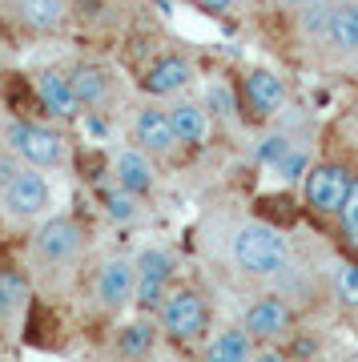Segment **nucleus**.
<instances>
[{
	"instance_id": "28",
	"label": "nucleus",
	"mask_w": 358,
	"mask_h": 362,
	"mask_svg": "<svg viewBox=\"0 0 358 362\" xmlns=\"http://www.w3.org/2000/svg\"><path fill=\"white\" fill-rule=\"evenodd\" d=\"M190 4H193L202 16H230L233 8L242 4V0H190Z\"/></svg>"
},
{
	"instance_id": "13",
	"label": "nucleus",
	"mask_w": 358,
	"mask_h": 362,
	"mask_svg": "<svg viewBox=\"0 0 358 362\" xmlns=\"http://www.w3.org/2000/svg\"><path fill=\"white\" fill-rule=\"evenodd\" d=\"M294 322H298L294 306H290L286 298H278V294H262V298H254V302L242 310L246 334L254 338L258 346L290 338V334H294Z\"/></svg>"
},
{
	"instance_id": "6",
	"label": "nucleus",
	"mask_w": 358,
	"mask_h": 362,
	"mask_svg": "<svg viewBox=\"0 0 358 362\" xmlns=\"http://www.w3.org/2000/svg\"><path fill=\"white\" fill-rule=\"evenodd\" d=\"M0 214L21 221H45L52 214V181L45 177V169L37 165H21L13 177L0 185Z\"/></svg>"
},
{
	"instance_id": "23",
	"label": "nucleus",
	"mask_w": 358,
	"mask_h": 362,
	"mask_svg": "<svg viewBox=\"0 0 358 362\" xmlns=\"http://www.w3.org/2000/svg\"><path fill=\"white\" fill-rule=\"evenodd\" d=\"M294 25H298V33H302L306 45H322V40H326V25H330V0L294 8Z\"/></svg>"
},
{
	"instance_id": "10",
	"label": "nucleus",
	"mask_w": 358,
	"mask_h": 362,
	"mask_svg": "<svg viewBox=\"0 0 358 362\" xmlns=\"http://www.w3.org/2000/svg\"><path fill=\"white\" fill-rule=\"evenodd\" d=\"M93 298L105 314H125L137 298V262L133 254H113L101 262V270L93 278Z\"/></svg>"
},
{
	"instance_id": "32",
	"label": "nucleus",
	"mask_w": 358,
	"mask_h": 362,
	"mask_svg": "<svg viewBox=\"0 0 358 362\" xmlns=\"http://www.w3.org/2000/svg\"><path fill=\"white\" fill-rule=\"evenodd\" d=\"M282 8H306V4H318V0H274Z\"/></svg>"
},
{
	"instance_id": "9",
	"label": "nucleus",
	"mask_w": 358,
	"mask_h": 362,
	"mask_svg": "<svg viewBox=\"0 0 358 362\" xmlns=\"http://www.w3.org/2000/svg\"><path fill=\"white\" fill-rule=\"evenodd\" d=\"M137 262V298H133V310L137 314H157L161 302L173 290V274H178V258L169 246H145L133 254Z\"/></svg>"
},
{
	"instance_id": "15",
	"label": "nucleus",
	"mask_w": 358,
	"mask_h": 362,
	"mask_svg": "<svg viewBox=\"0 0 358 362\" xmlns=\"http://www.w3.org/2000/svg\"><path fill=\"white\" fill-rule=\"evenodd\" d=\"M113 181L145 202L157 189V161L145 149H137V145H121L113 153Z\"/></svg>"
},
{
	"instance_id": "31",
	"label": "nucleus",
	"mask_w": 358,
	"mask_h": 362,
	"mask_svg": "<svg viewBox=\"0 0 358 362\" xmlns=\"http://www.w3.org/2000/svg\"><path fill=\"white\" fill-rule=\"evenodd\" d=\"M21 165H25V161H16V157L8 153V149H4V153H0V185H4V181L13 177V173H16Z\"/></svg>"
},
{
	"instance_id": "12",
	"label": "nucleus",
	"mask_w": 358,
	"mask_h": 362,
	"mask_svg": "<svg viewBox=\"0 0 358 362\" xmlns=\"http://www.w3.org/2000/svg\"><path fill=\"white\" fill-rule=\"evenodd\" d=\"M193 81H197V69L185 52H161L141 73V89L149 101H173V97H185L193 89Z\"/></svg>"
},
{
	"instance_id": "11",
	"label": "nucleus",
	"mask_w": 358,
	"mask_h": 362,
	"mask_svg": "<svg viewBox=\"0 0 358 362\" xmlns=\"http://www.w3.org/2000/svg\"><path fill=\"white\" fill-rule=\"evenodd\" d=\"M129 141L145 149L154 161H166L181 149L178 145V133H173V121H169V105L161 101H149L133 109V121H129Z\"/></svg>"
},
{
	"instance_id": "21",
	"label": "nucleus",
	"mask_w": 358,
	"mask_h": 362,
	"mask_svg": "<svg viewBox=\"0 0 358 362\" xmlns=\"http://www.w3.org/2000/svg\"><path fill=\"white\" fill-rule=\"evenodd\" d=\"M202 105L214 125H242V101H238V85L230 81H209L202 89Z\"/></svg>"
},
{
	"instance_id": "1",
	"label": "nucleus",
	"mask_w": 358,
	"mask_h": 362,
	"mask_svg": "<svg viewBox=\"0 0 358 362\" xmlns=\"http://www.w3.org/2000/svg\"><path fill=\"white\" fill-rule=\"evenodd\" d=\"M226 250H230L233 270L246 274V278H258V282H270V278H282V274L294 270L290 238L262 218L238 221L230 230V238H226Z\"/></svg>"
},
{
	"instance_id": "22",
	"label": "nucleus",
	"mask_w": 358,
	"mask_h": 362,
	"mask_svg": "<svg viewBox=\"0 0 358 362\" xmlns=\"http://www.w3.org/2000/svg\"><path fill=\"white\" fill-rule=\"evenodd\" d=\"M330 294L342 310L358 314V258H342L334 262L330 270Z\"/></svg>"
},
{
	"instance_id": "16",
	"label": "nucleus",
	"mask_w": 358,
	"mask_h": 362,
	"mask_svg": "<svg viewBox=\"0 0 358 362\" xmlns=\"http://www.w3.org/2000/svg\"><path fill=\"white\" fill-rule=\"evenodd\" d=\"M169 121H173L178 145L190 149V153L205 149L209 133H214V121H209V113H205V105L193 101V97H173V101H169Z\"/></svg>"
},
{
	"instance_id": "4",
	"label": "nucleus",
	"mask_w": 358,
	"mask_h": 362,
	"mask_svg": "<svg viewBox=\"0 0 358 362\" xmlns=\"http://www.w3.org/2000/svg\"><path fill=\"white\" fill-rule=\"evenodd\" d=\"M157 326H161V334L169 342H178V346H197L205 334H209V302L197 286H173L169 298L161 302V310H157Z\"/></svg>"
},
{
	"instance_id": "26",
	"label": "nucleus",
	"mask_w": 358,
	"mask_h": 362,
	"mask_svg": "<svg viewBox=\"0 0 358 362\" xmlns=\"http://www.w3.org/2000/svg\"><path fill=\"white\" fill-rule=\"evenodd\" d=\"M310 165H314V153L306 149V141H290V149L274 161V173H278L286 185H294V181L302 185V177H306Z\"/></svg>"
},
{
	"instance_id": "17",
	"label": "nucleus",
	"mask_w": 358,
	"mask_h": 362,
	"mask_svg": "<svg viewBox=\"0 0 358 362\" xmlns=\"http://www.w3.org/2000/svg\"><path fill=\"white\" fill-rule=\"evenodd\" d=\"M322 49L334 61H354L358 57V0H330V25Z\"/></svg>"
},
{
	"instance_id": "7",
	"label": "nucleus",
	"mask_w": 358,
	"mask_h": 362,
	"mask_svg": "<svg viewBox=\"0 0 358 362\" xmlns=\"http://www.w3.org/2000/svg\"><path fill=\"white\" fill-rule=\"evenodd\" d=\"M85 254V226L73 214H49L45 221H37L33 230V258L40 266L64 270V266H77Z\"/></svg>"
},
{
	"instance_id": "30",
	"label": "nucleus",
	"mask_w": 358,
	"mask_h": 362,
	"mask_svg": "<svg viewBox=\"0 0 358 362\" xmlns=\"http://www.w3.org/2000/svg\"><path fill=\"white\" fill-rule=\"evenodd\" d=\"M254 362H294L286 350H278V342H266V346H258Z\"/></svg>"
},
{
	"instance_id": "24",
	"label": "nucleus",
	"mask_w": 358,
	"mask_h": 362,
	"mask_svg": "<svg viewBox=\"0 0 358 362\" xmlns=\"http://www.w3.org/2000/svg\"><path fill=\"white\" fill-rule=\"evenodd\" d=\"M101 206H105V214H109V221H117V226H133V221L141 218V197L121 189L117 181L101 194Z\"/></svg>"
},
{
	"instance_id": "2",
	"label": "nucleus",
	"mask_w": 358,
	"mask_h": 362,
	"mask_svg": "<svg viewBox=\"0 0 358 362\" xmlns=\"http://www.w3.org/2000/svg\"><path fill=\"white\" fill-rule=\"evenodd\" d=\"M0 141L4 149L25 161V165H37V169H64L69 165V137H64L57 125L49 121H33V117H13L4 129H0Z\"/></svg>"
},
{
	"instance_id": "29",
	"label": "nucleus",
	"mask_w": 358,
	"mask_h": 362,
	"mask_svg": "<svg viewBox=\"0 0 358 362\" xmlns=\"http://www.w3.org/2000/svg\"><path fill=\"white\" fill-rule=\"evenodd\" d=\"M16 314H21V306H16V302H13V294L4 290V282H0V334H4L8 326H13V318H16Z\"/></svg>"
},
{
	"instance_id": "20",
	"label": "nucleus",
	"mask_w": 358,
	"mask_h": 362,
	"mask_svg": "<svg viewBox=\"0 0 358 362\" xmlns=\"http://www.w3.org/2000/svg\"><path fill=\"white\" fill-rule=\"evenodd\" d=\"M258 342L246 334V326H226L218 334H209L202 350V362H254Z\"/></svg>"
},
{
	"instance_id": "33",
	"label": "nucleus",
	"mask_w": 358,
	"mask_h": 362,
	"mask_svg": "<svg viewBox=\"0 0 358 362\" xmlns=\"http://www.w3.org/2000/svg\"><path fill=\"white\" fill-rule=\"evenodd\" d=\"M4 4H8V8H13V4H21V0H4Z\"/></svg>"
},
{
	"instance_id": "18",
	"label": "nucleus",
	"mask_w": 358,
	"mask_h": 362,
	"mask_svg": "<svg viewBox=\"0 0 358 362\" xmlns=\"http://www.w3.org/2000/svg\"><path fill=\"white\" fill-rule=\"evenodd\" d=\"M69 13H73L69 0H21V4H13L16 25L25 28V33H37V37L61 33L69 25Z\"/></svg>"
},
{
	"instance_id": "3",
	"label": "nucleus",
	"mask_w": 358,
	"mask_h": 362,
	"mask_svg": "<svg viewBox=\"0 0 358 362\" xmlns=\"http://www.w3.org/2000/svg\"><path fill=\"white\" fill-rule=\"evenodd\" d=\"M354 173L358 169H350L338 157H318L306 169V177H302V206H306L310 218H318V221L338 218V209H342L346 194L354 185Z\"/></svg>"
},
{
	"instance_id": "5",
	"label": "nucleus",
	"mask_w": 358,
	"mask_h": 362,
	"mask_svg": "<svg viewBox=\"0 0 358 362\" xmlns=\"http://www.w3.org/2000/svg\"><path fill=\"white\" fill-rule=\"evenodd\" d=\"M238 85V101H242V117L246 125H266L274 117L286 113V105H290V85L282 73L266 65H250L242 69V77L233 81Z\"/></svg>"
},
{
	"instance_id": "19",
	"label": "nucleus",
	"mask_w": 358,
	"mask_h": 362,
	"mask_svg": "<svg viewBox=\"0 0 358 362\" xmlns=\"http://www.w3.org/2000/svg\"><path fill=\"white\" fill-rule=\"evenodd\" d=\"M157 334H161L157 314H137V318L121 322V330H117V338H113V358L117 362H141L154 350Z\"/></svg>"
},
{
	"instance_id": "14",
	"label": "nucleus",
	"mask_w": 358,
	"mask_h": 362,
	"mask_svg": "<svg viewBox=\"0 0 358 362\" xmlns=\"http://www.w3.org/2000/svg\"><path fill=\"white\" fill-rule=\"evenodd\" d=\"M69 77H73V89H77V101L85 113H109L117 101V81L113 73L97 61H77L69 65Z\"/></svg>"
},
{
	"instance_id": "25",
	"label": "nucleus",
	"mask_w": 358,
	"mask_h": 362,
	"mask_svg": "<svg viewBox=\"0 0 358 362\" xmlns=\"http://www.w3.org/2000/svg\"><path fill=\"white\" fill-rule=\"evenodd\" d=\"M334 226H338L342 250L350 254V258H358V173H354V185H350L342 209H338V218H334Z\"/></svg>"
},
{
	"instance_id": "8",
	"label": "nucleus",
	"mask_w": 358,
	"mask_h": 362,
	"mask_svg": "<svg viewBox=\"0 0 358 362\" xmlns=\"http://www.w3.org/2000/svg\"><path fill=\"white\" fill-rule=\"evenodd\" d=\"M28 97L37 105L45 121L52 125H73L85 117L77 101V89H73V77H69V69L64 65H45V69H33L28 73Z\"/></svg>"
},
{
	"instance_id": "27",
	"label": "nucleus",
	"mask_w": 358,
	"mask_h": 362,
	"mask_svg": "<svg viewBox=\"0 0 358 362\" xmlns=\"http://www.w3.org/2000/svg\"><path fill=\"white\" fill-rule=\"evenodd\" d=\"M0 282H4V290L13 294V302L25 310L28 306V298H33V286H28V278H21L16 270H0Z\"/></svg>"
}]
</instances>
